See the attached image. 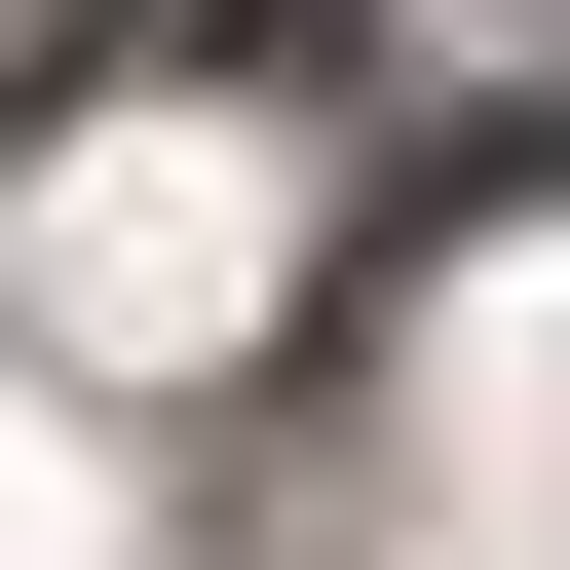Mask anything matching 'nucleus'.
I'll list each match as a JSON object with an SVG mask.
<instances>
[{"label": "nucleus", "instance_id": "obj_1", "mask_svg": "<svg viewBox=\"0 0 570 570\" xmlns=\"http://www.w3.org/2000/svg\"><path fill=\"white\" fill-rule=\"evenodd\" d=\"M419 39H570V0H419Z\"/></svg>", "mask_w": 570, "mask_h": 570}]
</instances>
